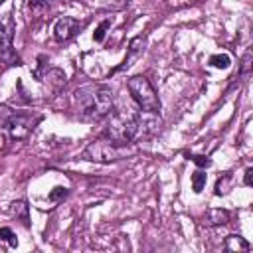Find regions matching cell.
<instances>
[{
	"instance_id": "obj_1",
	"label": "cell",
	"mask_w": 253,
	"mask_h": 253,
	"mask_svg": "<svg viewBox=\"0 0 253 253\" xmlns=\"http://www.w3.org/2000/svg\"><path fill=\"white\" fill-rule=\"evenodd\" d=\"M113 111V91L101 83H87L73 93V113L81 121H101Z\"/></svg>"
},
{
	"instance_id": "obj_2",
	"label": "cell",
	"mask_w": 253,
	"mask_h": 253,
	"mask_svg": "<svg viewBox=\"0 0 253 253\" xmlns=\"http://www.w3.org/2000/svg\"><path fill=\"white\" fill-rule=\"evenodd\" d=\"M105 126H103V138L111 140L117 146H126L132 142V138L138 132V117L130 109H121V111H111L105 117Z\"/></svg>"
},
{
	"instance_id": "obj_3",
	"label": "cell",
	"mask_w": 253,
	"mask_h": 253,
	"mask_svg": "<svg viewBox=\"0 0 253 253\" xmlns=\"http://www.w3.org/2000/svg\"><path fill=\"white\" fill-rule=\"evenodd\" d=\"M42 119V115L14 111L8 105H0V128L6 130L12 140H26Z\"/></svg>"
},
{
	"instance_id": "obj_4",
	"label": "cell",
	"mask_w": 253,
	"mask_h": 253,
	"mask_svg": "<svg viewBox=\"0 0 253 253\" xmlns=\"http://www.w3.org/2000/svg\"><path fill=\"white\" fill-rule=\"evenodd\" d=\"M126 89L132 97V101L142 109V113H158L160 111V99L152 87V83L144 75H132L126 79Z\"/></svg>"
},
{
	"instance_id": "obj_5",
	"label": "cell",
	"mask_w": 253,
	"mask_h": 253,
	"mask_svg": "<svg viewBox=\"0 0 253 253\" xmlns=\"http://www.w3.org/2000/svg\"><path fill=\"white\" fill-rule=\"evenodd\" d=\"M14 34H16V22L10 12H6L0 18V61L6 65H18L20 57L14 49Z\"/></svg>"
},
{
	"instance_id": "obj_6",
	"label": "cell",
	"mask_w": 253,
	"mask_h": 253,
	"mask_svg": "<svg viewBox=\"0 0 253 253\" xmlns=\"http://www.w3.org/2000/svg\"><path fill=\"white\" fill-rule=\"evenodd\" d=\"M83 158L85 160H93V162H113V160H119L121 158V146L113 144L107 138L93 140L83 150Z\"/></svg>"
},
{
	"instance_id": "obj_7",
	"label": "cell",
	"mask_w": 253,
	"mask_h": 253,
	"mask_svg": "<svg viewBox=\"0 0 253 253\" xmlns=\"http://www.w3.org/2000/svg\"><path fill=\"white\" fill-rule=\"evenodd\" d=\"M83 26H85V24L79 22L77 18L63 16V18H59V20L55 22V26H53V38H55V42H67V40L75 38Z\"/></svg>"
},
{
	"instance_id": "obj_8",
	"label": "cell",
	"mask_w": 253,
	"mask_h": 253,
	"mask_svg": "<svg viewBox=\"0 0 253 253\" xmlns=\"http://www.w3.org/2000/svg\"><path fill=\"white\" fill-rule=\"evenodd\" d=\"M146 42H148V40H146V36H136V38H132V40L128 42V51H126V55H125L123 63H121V65H117L115 69H111V73H109V75L128 69V67H130L138 57H142V53H144V49H146Z\"/></svg>"
},
{
	"instance_id": "obj_9",
	"label": "cell",
	"mask_w": 253,
	"mask_h": 253,
	"mask_svg": "<svg viewBox=\"0 0 253 253\" xmlns=\"http://www.w3.org/2000/svg\"><path fill=\"white\" fill-rule=\"evenodd\" d=\"M229 211L227 210H221V208H210L206 213H204V225L208 227H215V225H225L229 221Z\"/></svg>"
},
{
	"instance_id": "obj_10",
	"label": "cell",
	"mask_w": 253,
	"mask_h": 253,
	"mask_svg": "<svg viewBox=\"0 0 253 253\" xmlns=\"http://www.w3.org/2000/svg\"><path fill=\"white\" fill-rule=\"evenodd\" d=\"M10 211L22 221L24 227H30V208L24 200H16L12 206H10Z\"/></svg>"
},
{
	"instance_id": "obj_11",
	"label": "cell",
	"mask_w": 253,
	"mask_h": 253,
	"mask_svg": "<svg viewBox=\"0 0 253 253\" xmlns=\"http://www.w3.org/2000/svg\"><path fill=\"white\" fill-rule=\"evenodd\" d=\"M249 241H245L241 235H227L225 237V251H249Z\"/></svg>"
},
{
	"instance_id": "obj_12",
	"label": "cell",
	"mask_w": 253,
	"mask_h": 253,
	"mask_svg": "<svg viewBox=\"0 0 253 253\" xmlns=\"http://www.w3.org/2000/svg\"><path fill=\"white\" fill-rule=\"evenodd\" d=\"M231 186H233V176L231 174H221L217 178V182H215V196L227 194L231 190Z\"/></svg>"
},
{
	"instance_id": "obj_13",
	"label": "cell",
	"mask_w": 253,
	"mask_h": 253,
	"mask_svg": "<svg viewBox=\"0 0 253 253\" xmlns=\"http://www.w3.org/2000/svg\"><path fill=\"white\" fill-rule=\"evenodd\" d=\"M229 63H231V59H229L227 53H213V55L210 57V65L215 67V69H227Z\"/></svg>"
},
{
	"instance_id": "obj_14",
	"label": "cell",
	"mask_w": 253,
	"mask_h": 253,
	"mask_svg": "<svg viewBox=\"0 0 253 253\" xmlns=\"http://www.w3.org/2000/svg\"><path fill=\"white\" fill-rule=\"evenodd\" d=\"M206 180H208V174H206L204 170H196V172L192 174V188H194L196 194H200V192L204 190Z\"/></svg>"
},
{
	"instance_id": "obj_15",
	"label": "cell",
	"mask_w": 253,
	"mask_h": 253,
	"mask_svg": "<svg viewBox=\"0 0 253 253\" xmlns=\"http://www.w3.org/2000/svg\"><path fill=\"white\" fill-rule=\"evenodd\" d=\"M128 2H130V0H103V2H101V8H103V10H113V12H117V10H125V8L128 6Z\"/></svg>"
},
{
	"instance_id": "obj_16",
	"label": "cell",
	"mask_w": 253,
	"mask_h": 253,
	"mask_svg": "<svg viewBox=\"0 0 253 253\" xmlns=\"http://www.w3.org/2000/svg\"><path fill=\"white\" fill-rule=\"evenodd\" d=\"M109 28H111V20L107 18V20H103V22L95 28V32H93V40H95V42H103V40H105V34H107Z\"/></svg>"
},
{
	"instance_id": "obj_17",
	"label": "cell",
	"mask_w": 253,
	"mask_h": 253,
	"mask_svg": "<svg viewBox=\"0 0 253 253\" xmlns=\"http://www.w3.org/2000/svg\"><path fill=\"white\" fill-rule=\"evenodd\" d=\"M0 239L6 241L10 247H18V239H16V235L10 227H0Z\"/></svg>"
},
{
	"instance_id": "obj_18",
	"label": "cell",
	"mask_w": 253,
	"mask_h": 253,
	"mask_svg": "<svg viewBox=\"0 0 253 253\" xmlns=\"http://www.w3.org/2000/svg\"><path fill=\"white\" fill-rule=\"evenodd\" d=\"M186 158L188 160H192L196 166H200V168H208L210 164H211V160L208 158V156H204V154H190V152H186Z\"/></svg>"
},
{
	"instance_id": "obj_19",
	"label": "cell",
	"mask_w": 253,
	"mask_h": 253,
	"mask_svg": "<svg viewBox=\"0 0 253 253\" xmlns=\"http://www.w3.org/2000/svg\"><path fill=\"white\" fill-rule=\"evenodd\" d=\"M67 194H69V190H67V188H63V186H55V188L49 192V196H47V198H49L51 202H61L63 198H67Z\"/></svg>"
},
{
	"instance_id": "obj_20",
	"label": "cell",
	"mask_w": 253,
	"mask_h": 253,
	"mask_svg": "<svg viewBox=\"0 0 253 253\" xmlns=\"http://www.w3.org/2000/svg\"><path fill=\"white\" fill-rule=\"evenodd\" d=\"M251 69V49H247L241 57V65H239V75H245Z\"/></svg>"
},
{
	"instance_id": "obj_21",
	"label": "cell",
	"mask_w": 253,
	"mask_h": 253,
	"mask_svg": "<svg viewBox=\"0 0 253 253\" xmlns=\"http://www.w3.org/2000/svg\"><path fill=\"white\" fill-rule=\"evenodd\" d=\"M51 0H30L28 2V6L32 8V10H36V8H42V6H47Z\"/></svg>"
},
{
	"instance_id": "obj_22",
	"label": "cell",
	"mask_w": 253,
	"mask_h": 253,
	"mask_svg": "<svg viewBox=\"0 0 253 253\" xmlns=\"http://www.w3.org/2000/svg\"><path fill=\"white\" fill-rule=\"evenodd\" d=\"M243 184H245V186H251V184H253V168H251V166L245 170V176H243Z\"/></svg>"
}]
</instances>
